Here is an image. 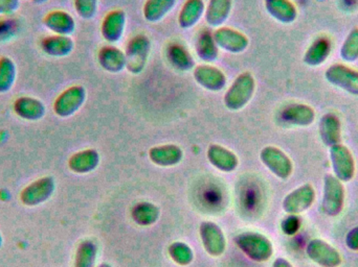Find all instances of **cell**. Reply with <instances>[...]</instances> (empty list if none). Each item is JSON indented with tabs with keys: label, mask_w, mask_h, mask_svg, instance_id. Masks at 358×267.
<instances>
[{
	"label": "cell",
	"mask_w": 358,
	"mask_h": 267,
	"mask_svg": "<svg viewBox=\"0 0 358 267\" xmlns=\"http://www.w3.org/2000/svg\"><path fill=\"white\" fill-rule=\"evenodd\" d=\"M346 245L351 251L358 252V226L349 231L346 236Z\"/></svg>",
	"instance_id": "ab89813d"
},
{
	"label": "cell",
	"mask_w": 358,
	"mask_h": 267,
	"mask_svg": "<svg viewBox=\"0 0 358 267\" xmlns=\"http://www.w3.org/2000/svg\"><path fill=\"white\" fill-rule=\"evenodd\" d=\"M98 267H113V266H109V264H100V266H99Z\"/></svg>",
	"instance_id": "ee69618b"
},
{
	"label": "cell",
	"mask_w": 358,
	"mask_h": 267,
	"mask_svg": "<svg viewBox=\"0 0 358 267\" xmlns=\"http://www.w3.org/2000/svg\"><path fill=\"white\" fill-rule=\"evenodd\" d=\"M301 220L296 215H290L282 222V231L286 235H294L300 229Z\"/></svg>",
	"instance_id": "74e56055"
},
{
	"label": "cell",
	"mask_w": 358,
	"mask_h": 267,
	"mask_svg": "<svg viewBox=\"0 0 358 267\" xmlns=\"http://www.w3.org/2000/svg\"><path fill=\"white\" fill-rule=\"evenodd\" d=\"M208 159L212 165L221 171H233L237 168L239 161L237 155L218 144H210L208 149Z\"/></svg>",
	"instance_id": "44dd1931"
},
{
	"label": "cell",
	"mask_w": 358,
	"mask_h": 267,
	"mask_svg": "<svg viewBox=\"0 0 358 267\" xmlns=\"http://www.w3.org/2000/svg\"><path fill=\"white\" fill-rule=\"evenodd\" d=\"M167 58L172 67L179 71H189L195 67V61L189 50L178 42H172L167 48Z\"/></svg>",
	"instance_id": "4316f807"
},
{
	"label": "cell",
	"mask_w": 358,
	"mask_h": 267,
	"mask_svg": "<svg viewBox=\"0 0 358 267\" xmlns=\"http://www.w3.org/2000/svg\"><path fill=\"white\" fill-rule=\"evenodd\" d=\"M196 52L198 58L206 63H212L217 60L219 56V47L215 42L212 33L203 31L200 33L196 41Z\"/></svg>",
	"instance_id": "4dcf8cb0"
},
{
	"label": "cell",
	"mask_w": 358,
	"mask_h": 267,
	"mask_svg": "<svg viewBox=\"0 0 358 267\" xmlns=\"http://www.w3.org/2000/svg\"><path fill=\"white\" fill-rule=\"evenodd\" d=\"M182 149L176 144L159 145L149 151V158L153 163L163 167L176 165L182 159Z\"/></svg>",
	"instance_id": "cb8c5ba5"
},
{
	"label": "cell",
	"mask_w": 358,
	"mask_h": 267,
	"mask_svg": "<svg viewBox=\"0 0 358 267\" xmlns=\"http://www.w3.org/2000/svg\"><path fill=\"white\" fill-rule=\"evenodd\" d=\"M194 79L198 85L212 92H219L227 86V77L224 73L210 65H199L194 68Z\"/></svg>",
	"instance_id": "4fadbf2b"
},
{
	"label": "cell",
	"mask_w": 358,
	"mask_h": 267,
	"mask_svg": "<svg viewBox=\"0 0 358 267\" xmlns=\"http://www.w3.org/2000/svg\"><path fill=\"white\" fill-rule=\"evenodd\" d=\"M203 0H187L178 15V24L181 29H192L204 14Z\"/></svg>",
	"instance_id": "83f0119b"
},
{
	"label": "cell",
	"mask_w": 358,
	"mask_h": 267,
	"mask_svg": "<svg viewBox=\"0 0 358 267\" xmlns=\"http://www.w3.org/2000/svg\"><path fill=\"white\" fill-rule=\"evenodd\" d=\"M213 37L219 48L231 54H241L250 44L248 38L244 33L231 27H219L213 33Z\"/></svg>",
	"instance_id": "7c38bea8"
},
{
	"label": "cell",
	"mask_w": 358,
	"mask_h": 267,
	"mask_svg": "<svg viewBox=\"0 0 358 267\" xmlns=\"http://www.w3.org/2000/svg\"><path fill=\"white\" fill-rule=\"evenodd\" d=\"M98 61L104 70L119 73L127 66L125 52L115 46H104L99 50Z\"/></svg>",
	"instance_id": "ffe728a7"
},
{
	"label": "cell",
	"mask_w": 358,
	"mask_h": 267,
	"mask_svg": "<svg viewBox=\"0 0 358 267\" xmlns=\"http://www.w3.org/2000/svg\"><path fill=\"white\" fill-rule=\"evenodd\" d=\"M306 253L311 261L322 267H338L343 264L338 250L322 239L311 241L307 245Z\"/></svg>",
	"instance_id": "30bf717a"
},
{
	"label": "cell",
	"mask_w": 358,
	"mask_h": 267,
	"mask_svg": "<svg viewBox=\"0 0 358 267\" xmlns=\"http://www.w3.org/2000/svg\"><path fill=\"white\" fill-rule=\"evenodd\" d=\"M280 119L287 125L309 127L315 123V112L308 105L292 104L281 111Z\"/></svg>",
	"instance_id": "9a60e30c"
},
{
	"label": "cell",
	"mask_w": 358,
	"mask_h": 267,
	"mask_svg": "<svg viewBox=\"0 0 358 267\" xmlns=\"http://www.w3.org/2000/svg\"><path fill=\"white\" fill-rule=\"evenodd\" d=\"M331 52V44L327 38H319L315 40L308 49L305 52L304 61L305 64L310 67L321 66L325 63Z\"/></svg>",
	"instance_id": "f1b7e54d"
},
{
	"label": "cell",
	"mask_w": 358,
	"mask_h": 267,
	"mask_svg": "<svg viewBox=\"0 0 358 267\" xmlns=\"http://www.w3.org/2000/svg\"><path fill=\"white\" fill-rule=\"evenodd\" d=\"M159 218V209L151 203H140L132 209V218L140 226H151Z\"/></svg>",
	"instance_id": "1f68e13d"
},
{
	"label": "cell",
	"mask_w": 358,
	"mask_h": 267,
	"mask_svg": "<svg viewBox=\"0 0 358 267\" xmlns=\"http://www.w3.org/2000/svg\"><path fill=\"white\" fill-rule=\"evenodd\" d=\"M169 255L174 262L181 266H189L193 260V252L183 243H174L169 247Z\"/></svg>",
	"instance_id": "d590c367"
},
{
	"label": "cell",
	"mask_w": 358,
	"mask_h": 267,
	"mask_svg": "<svg viewBox=\"0 0 358 267\" xmlns=\"http://www.w3.org/2000/svg\"><path fill=\"white\" fill-rule=\"evenodd\" d=\"M345 205V187L336 176H324V193L322 210L329 218H336L342 213Z\"/></svg>",
	"instance_id": "3957f363"
},
{
	"label": "cell",
	"mask_w": 358,
	"mask_h": 267,
	"mask_svg": "<svg viewBox=\"0 0 358 267\" xmlns=\"http://www.w3.org/2000/svg\"><path fill=\"white\" fill-rule=\"evenodd\" d=\"M96 258V245L92 241L80 243L76 253L75 267H94Z\"/></svg>",
	"instance_id": "836d02e7"
},
{
	"label": "cell",
	"mask_w": 358,
	"mask_h": 267,
	"mask_svg": "<svg viewBox=\"0 0 358 267\" xmlns=\"http://www.w3.org/2000/svg\"><path fill=\"white\" fill-rule=\"evenodd\" d=\"M56 189V183L52 176H43L31 183L21 191L20 199L29 207L41 205L52 197Z\"/></svg>",
	"instance_id": "52a82bcc"
},
{
	"label": "cell",
	"mask_w": 358,
	"mask_h": 267,
	"mask_svg": "<svg viewBox=\"0 0 358 267\" xmlns=\"http://www.w3.org/2000/svg\"><path fill=\"white\" fill-rule=\"evenodd\" d=\"M325 79L351 96H358V71L355 69L343 64L331 65L326 70Z\"/></svg>",
	"instance_id": "9c48e42d"
},
{
	"label": "cell",
	"mask_w": 358,
	"mask_h": 267,
	"mask_svg": "<svg viewBox=\"0 0 358 267\" xmlns=\"http://www.w3.org/2000/svg\"><path fill=\"white\" fill-rule=\"evenodd\" d=\"M73 47L75 44L69 36H48L41 41L42 50L52 58H64L71 54Z\"/></svg>",
	"instance_id": "7402d4cb"
},
{
	"label": "cell",
	"mask_w": 358,
	"mask_h": 267,
	"mask_svg": "<svg viewBox=\"0 0 358 267\" xmlns=\"http://www.w3.org/2000/svg\"><path fill=\"white\" fill-rule=\"evenodd\" d=\"M256 81L250 73H243L236 77L231 87L224 94L223 102L231 111L243 109L254 96Z\"/></svg>",
	"instance_id": "6da1fadb"
},
{
	"label": "cell",
	"mask_w": 358,
	"mask_h": 267,
	"mask_svg": "<svg viewBox=\"0 0 358 267\" xmlns=\"http://www.w3.org/2000/svg\"><path fill=\"white\" fill-rule=\"evenodd\" d=\"M126 14L123 10H113L103 19L101 33L109 43H115L123 37L125 31Z\"/></svg>",
	"instance_id": "2e32d148"
},
{
	"label": "cell",
	"mask_w": 358,
	"mask_h": 267,
	"mask_svg": "<svg viewBox=\"0 0 358 267\" xmlns=\"http://www.w3.org/2000/svg\"><path fill=\"white\" fill-rule=\"evenodd\" d=\"M260 159L262 163L278 178L287 180L292 176L294 170L292 160L278 147H264L261 151Z\"/></svg>",
	"instance_id": "ba28073f"
},
{
	"label": "cell",
	"mask_w": 358,
	"mask_h": 267,
	"mask_svg": "<svg viewBox=\"0 0 358 267\" xmlns=\"http://www.w3.org/2000/svg\"><path fill=\"white\" fill-rule=\"evenodd\" d=\"M176 0H146L143 14L149 22H159L176 6Z\"/></svg>",
	"instance_id": "f546056e"
},
{
	"label": "cell",
	"mask_w": 358,
	"mask_h": 267,
	"mask_svg": "<svg viewBox=\"0 0 358 267\" xmlns=\"http://www.w3.org/2000/svg\"><path fill=\"white\" fill-rule=\"evenodd\" d=\"M200 237L204 249L210 256H220L224 253L227 247L224 235L214 222H202L200 226Z\"/></svg>",
	"instance_id": "5bb4252c"
},
{
	"label": "cell",
	"mask_w": 358,
	"mask_h": 267,
	"mask_svg": "<svg viewBox=\"0 0 358 267\" xmlns=\"http://www.w3.org/2000/svg\"><path fill=\"white\" fill-rule=\"evenodd\" d=\"M267 13L283 24H290L298 18V10L290 0H264Z\"/></svg>",
	"instance_id": "603a6c76"
},
{
	"label": "cell",
	"mask_w": 358,
	"mask_h": 267,
	"mask_svg": "<svg viewBox=\"0 0 358 267\" xmlns=\"http://www.w3.org/2000/svg\"><path fill=\"white\" fill-rule=\"evenodd\" d=\"M150 49V40L144 33L134 36L128 42L125 52L127 59L126 67L132 75H138L144 70Z\"/></svg>",
	"instance_id": "277c9868"
},
{
	"label": "cell",
	"mask_w": 358,
	"mask_h": 267,
	"mask_svg": "<svg viewBox=\"0 0 358 267\" xmlns=\"http://www.w3.org/2000/svg\"><path fill=\"white\" fill-rule=\"evenodd\" d=\"M86 100V90L83 86L75 85L67 88L54 102V112L61 119L73 116L81 109Z\"/></svg>",
	"instance_id": "5b68a950"
},
{
	"label": "cell",
	"mask_w": 358,
	"mask_h": 267,
	"mask_svg": "<svg viewBox=\"0 0 358 267\" xmlns=\"http://www.w3.org/2000/svg\"><path fill=\"white\" fill-rule=\"evenodd\" d=\"M341 56L345 62L355 63L358 60V27L347 36L341 47Z\"/></svg>",
	"instance_id": "e575fe53"
},
{
	"label": "cell",
	"mask_w": 358,
	"mask_h": 267,
	"mask_svg": "<svg viewBox=\"0 0 358 267\" xmlns=\"http://www.w3.org/2000/svg\"><path fill=\"white\" fill-rule=\"evenodd\" d=\"M2 245H3V237H2L1 233H0V249H1Z\"/></svg>",
	"instance_id": "7bdbcfd3"
},
{
	"label": "cell",
	"mask_w": 358,
	"mask_h": 267,
	"mask_svg": "<svg viewBox=\"0 0 358 267\" xmlns=\"http://www.w3.org/2000/svg\"><path fill=\"white\" fill-rule=\"evenodd\" d=\"M273 267H294L290 264L289 261L284 259V258H278L275 261L273 262Z\"/></svg>",
	"instance_id": "60d3db41"
},
{
	"label": "cell",
	"mask_w": 358,
	"mask_h": 267,
	"mask_svg": "<svg viewBox=\"0 0 358 267\" xmlns=\"http://www.w3.org/2000/svg\"><path fill=\"white\" fill-rule=\"evenodd\" d=\"M14 111L20 119L37 121L43 119L46 108L41 100L29 96H21L14 102Z\"/></svg>",
	"instance_id": "ac0fdd59"
},
{
	"label": "cell",
	"mask_w": 358,
	"mask_h": 267,
	"mask_svg": "<svg viewBox=\"0 0 358 267\" xmlns=\"http://www.w3.org/2000/svg\"><path fill=\"white\" fill-rule=\"evenodd\" d=\"M35 4H44L45 2H48V0H31Z\"/></svg>",
	"instance_id": "b9f144b4"
},
{
	"label": "cell",
	"mask_w": 358,
	"mask_h": 267,
	"mask_svg": "<svg viewBox=\"0 0 358 267\" xmlns=\"http://www.w3.org/2000/svg\"><path fill=\"white\" fill-rule=\"evenodd\" d=\"M319 133L326 146L332 147L342 142V123L334 113H327L320 121Z\"/></svg>",
	"instance_id": "e0dca14e"
},
{
	"label": "cell",
	"mask_w": 358,
	"mask_h": 267,
	"mask_svg": "<svg viewBox=\"0 0 358 267\" xmlns=\"http://www.w3.org/2000/svg\"><path fill=\"white\" fill-rule=\"evenodd\" d=\"M100 155L96 149H84L71 155L69 166L76 174H88L98 167Z\"/></svg>",
	"instance_id": "484cf974"
},
{
	"label": "cell",
	"mask_w": 358,
	"mask_h": 267,
	"mask_svg": "<svg viewBox=\"0 0 358 267\" xmlns=\"http://www.w3.org/2000/svg\"><path fill=\"white\" fill-rule=\"evenodd\" d=\"M330 160L334 174L341 182H350L355 178V158L348 147L342 143L330 147Z\"/></svg>",
	"instance_id": "8992f818"
},
{
	"label": "cell",
	"mask_w": 358,
	"mask_h": 267,
	"mask_svg": "<svg viewBox=\"0 0 358 267\" xmlns=\"http://www.w3.org/2000/svg\"><path fill=\"white\" fill-rule=\"evenodd\" d=\"M233 0H208L204 10L206 23L210 26H221L231 14Z\"/></svg>",
	"instance_id": "d4e9b609"
},
{
	"label": "cell",
	"mask_w": 358,
	"mask_h": 267,
	"mask_svg": "<svg viewBox=\"0 0 358 267\" xmlns=\"http://www.w3.org/2000/svg\"><path fill=\"white\" fill-rule=\"evenodd\" d=\"M20 0H0V15H10L18 10Z\"/></svg>",
	"instance_id": "f35d334b"
},
{
	"label": "cell",
	"mask_w": 358,
	"mask_h": 267,
	"mask_svg": "<svg viewBox=\"0 0 358 267\" xmlns=\"http://www.w3.org/2000/svg\"><path fill=\"white\" fill-rule=\"evenodd\" d=\"M315 190L311 184H304L286 195L283 209L290 215H298L307 211L315 203Z\"/></svg>",
	"instance_id": "8fae6325"
},
{
	"label": "cell",
	"mask_w": 358,
	"mask_h": 267,
	"mask_svg": "<svg viewBox=\"0 0 358 267\" xmlns=\"http://www.w3.org/2000/svg\"><path fill=\"white\" fill-rule=\"evenodd\" d=\"M235 241L237 247L252 261H268L273 256V247L271 241L260 233H242L236 237Z\"/></svg>",
	"instance_id": "7a4b0ae2"
},
{
	"label": "cell",
	"mask_w": 358,
	"mask_h": 267,
	"mask_svg": "<svg viewBox=\"0 0 358 267\" xmlns=\"http://www.w3.org/2000/svg\"><path fill=\"white\" fill-rule=\"evenodd\" d=\"M44 25L56 35L71 36L76 29V21L65 10H52L44 17Z\"/></svg>",
	"instance_id": "d6986e66"
},
{
	"label": "cell",
	"mask_w": 358,
	"mask_h": 267,
	"mask_svg": "<svg viewBox=\"0 0 358 267\" xmlns=\"http://www.w3.org/2000/svg\"><path fill=\"white\" fill-rule=\"evenodd\" d=\"M76 12L84 20H90L96 16L98 0H73Z\"/></svg>",
	"instance_id": "8d00e7d4"
},
{
	"label": "cell",
	"mask_w": 358,
	"mask_h": 267,
	"mask_svg": "<svg viewBox=\"0 0 358 267\" xmlns=\"http://www.w3.org/2000/svg\"><path fill=\"white\" fill-rule=\"evenodd\" d=\"M17 77L16 64L8 56L0 58V93H8Z\"/></svg>",
	"instance_id": "d6a6232c"
}]
</instances>
